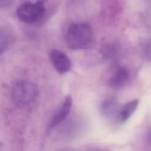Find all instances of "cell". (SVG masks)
Masks as SVG:
<instances>
[{
    "label": "cell",
    "mask_w": 151,
    "mask_h": 151,
    "mask_svg": "<svg viewBox=\"0 0 151 151\" xmlns=\"http://www.w3.org/2000/svg\"><path fill=\"white\" fill-rule=\"evenodd\" d=\"M93 38L92 28L86 22L71 23L68 27L65 35L67 45L74 50L87 48L91 43Z\"/></svg>",
    "instance_id": "cell-1"
},
{
    "label": "cell",
    "mask_w": 151,
    "mask_h": 151,
    "mask_svg": "<svg viewBox=\"0 0 151 151\" xmlns=\"http://www.w3.org/2000/svg\"><path fill=\"white\" fill-rule=\"evenodd\" d=\"M38 96L37 86L32 82L21 80L17 81L12 88V97L15 103L21 107L31 106Z\"/></svg>",
    "instance_id": "cell-2"
},
{
    "label": "cell",
    "mask_w": 151,
    "mask_h": 151,
    "mask_svg": "<svg viewBox=\"0 0 151 151\" xmlns=\"http://www.w3.org/2000/svg\"><path fill=\"white\" fill-rule=\"evenodd\" d=\"M44 2L41 1L21 3L17 9V15L22 22L32 24L41 20L45 14Z\"/></svg>",
    "instance_id": "cell-3"
},
{
    "label": "cell",
    "mask_w": 151,
    "mask_h": 151,
    "mask_svg": "<svg viewBox=\"0 0 151 151\" xmlns=\"http://www.w3.org/2000/svg\"><path fill=\"white\" fill-rule=\"evenodd\" d=\"M49 57L55 70L59 74H63L70 70L71 61L63 51L57 49H51L49 51Z\"/></svg>",
    "instance_id": "cell-4"
},
{
    "label": "cell",
    "mask_w": 151,
    "mask_h": 151,
    "mask_svg": "<svg viewBox=\"0 0 151 151\" xmlns=\"http://www.w3.org/2000/svg\"><path fill=\"white\" fill-rule=\"evenodd\" d=\"M72 104L73 99L71 96H67L64 98L63 103L52 117L48 127V131L52 130L65 120L69 114Z\"/></svg>",
    "instance_id": "cell-5"
},
{
    "label": "cell",
    "mask_w": 151,
    "mask_h": 151,
    "mask_svg": "<svg viewBox=\"0 0 151 151\" xmlns=\"http://www.w3.org/2000/svg\"><path fill=\"white\" fill-rule=\"evenodd\" d=\"M130 76V71L126 67L119 65L114 68L109 78V85L113 88H122L127 84Z\"/></svg>",
    "instance_id": "cell-6"
},
{
    "label": "cell",
    "mask_w": 151,
    "mask_h": 151,
    "mask_svg": "<svg viewBox=\"0 0 151 151\" xmlns=\"http://www.w3.org/2000/svg\"><path fill=\"white\" fill-rule=\"evenodd\" d=\"M138 104L139 100L137 99L131 100L124 104L119 109L117 114V120L121 123L126 122L136 111Z\"/></svg>",
    "instance_id": "cell-7"
},
{
    "label": "cell",
    "mask_w": 151,
    "mask_h": 151,
    "mask_svg": "<svg viewBox=\"0 0 151 151\" xmlns=\"http://www.w3.org/2000/svg\"><path fill=\"white\" fill-rule=\"evenodd\" d=\"M119 107L117 103L113 99H109L103 101L101 104V110L103 113L109 117H115L117 119V114Z\"/></svg>",
    "instance_id": "cell-8"
},
{
    "label": "cell",
    "mask_w": 151,
    "mask_h": 151,
    "mask_svg": "<svg viewBox=\"0 0 151 151\" xmlns=\"http://www.w3.org/2000/svg\"><path fill=\"white\" fill-rule=\"evenodd\" d=\"M12 42V37L9 32L6 30H1L0 36V51L2 54L6 49L8 48Z\"/></svg>",
    "instance_id": "cell-9"
},
{
    "label": "cell",
    "mask_w": 151,
    "mask_h": 151,
    "mask_svg": "<svg viewBox=\"0 0 151 151\" xmlns=\"http://www.w3.org/2000/svg\"><path fill=\"white\" fill-rule=\"evenodd\" d=\"M115 51H116L115 47L113 45H106V47L104 48L103 50V52L104 55L107 57H109V56L110 57L114 55L115 53Z\"/></svg>",
    "instance_id": "cell-10"
},
{
    "label": "cell",
    "mask_w": 151,
    "mask_h": 151,
    "mask_svg": "<svg viewBox=\"0 0 151 151\" xmlns=\"http://www.w3.org/2000/svg\"><path fill=\"white\" fill-rule=\"evenodd\" d=\"M150 42L149 41H145L144 44L142 45V48H143V52L145 54V55L149 57V59H150Z\"/></svg>",
    "instance_id": "cell-11"
}]
</instances>
